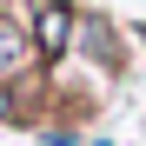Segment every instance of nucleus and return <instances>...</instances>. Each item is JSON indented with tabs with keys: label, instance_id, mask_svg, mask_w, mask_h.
Wrapping results in <instances>:
<instances>
[{
	"label": "nucleus",
	"instance_id": "nucleus-2",
	"mask_svg": "<svg viewBox=\"0 0 146 146\" xmlns=\"http://www.w3.org/2000/svg\"><path fill=\"white\" fill-rule=\"evenodd\" d=\"M27 53H33V46H27V33L0 20V73H20V66H27Z\"/></svg>",
	"mask_w": 146,
	"mask_h": 146
},
{
	"label": "nucleus",
	"instance_id": "nucleus-1",
	"mask_svg": "<svg viewBox=\"0 0 146 146\" xmlns=\"http://www.w3.org/2000/svg\"><path fill=\"white\" fill-rule=\"evenodd\" d=\"M66 40H73V13H66V0H33V46H40V53H60Z\"/></svg>",
	"mask_w": 146,
	"mask_h": 146
}]
</instances>
